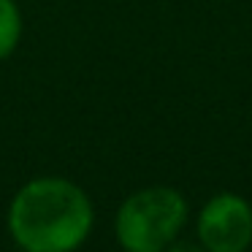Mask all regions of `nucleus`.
<instances>
[{
	"label": "nucleus",
	"instance_id": "4",
	"mask_svg": "<svg viewBox=\"0 0 252 252\" xmlns=\"http://www.w3.org/2000/svg\"><path fill=\"white\" fill-rule=\"evenodd\" d=\"M25 35V19L17 0H0V60H8L19 49Z\"/></svg>",
	"mask_w": 252,
	"mask_h": 252
},
{
	"label": "nucleus",
	"instance_id": "1",
	"mask_svg": "<svg viewBox=\"0 0 252 252\" xmlns=\"http://www.w3.org/2000/svg\"><path fill=\"white\" fill-rule=\"evenodd\" d=\"M6 228L19 252H79L95 228V206L65 176H33L8 201Z\"/></svg>",
	"mask_w": 252,
	"mask_h": 252
},
{
	"label": "nucleus",
	"instance_id": "5",
	"mask_svg": "<svg viewBox=\"0 0 252 252\" xmlns=\"http://www.w3.org/2000/svg\"><path fill=\"white\" fill-rule=\"evenodd\" d=\"M165 252H206V250H203V244L198 239L192 241V239H182L179 236V239H174L168 247H165Z\"/></svg>",
	"mask_w": 252,
	"mask_h": 252
},
{
	"label": "nucleus",
	"instance_id": "3",
	"mask_svg": "<svg viewBox=\"0 0 252 252\" xmlns=\"http://www.w3.org/2000/svg\"><path fill=\"white\" fill-rule=\"evenodd\" d=\"M195 239L206 252H247L252 244V203L239 192H217L201 206Z\"/></svg>",
	"mask_w": 252,
	"mask_h": 252
},
{
	"label": "nucleus",
	"instance_id": "2",
	"mask_svg": "<svg viewBox=\"0 0 252 252\" xmlns=\"http://www.w3.org/2000/svg\"><path fill=\"white\" fill-rule=\"evenodd\" d=\"M187 198L176 187L152 185L130 192L114 214V236L122 252H165L187 225Z\"/></svg>",
	"mask_w": 252,
	"mask_h": 252
}]
</instances>
